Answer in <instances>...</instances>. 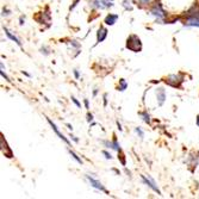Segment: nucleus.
<instances>
[{
	"label": "nucleus",
	"mask_w": 199,
	"mask_h": 199,
	"mask_svg": "<svg viewBox=\"0 0 199 199\" xmlns=\"http://www.w3.org/2000/svg\"><path fill=\"white\" fill-rule=\"evenodd\" d=\"M126 48L131 51H135V53H138L141 51L142 49V43H141V39L136 36V35H131L129 36L128 41H126Z\"/></svg>",
	"instance_id": "obj_1"
},
{
	"label": "nucleus",
	"mask_w": 199,
	"mask_h": 199,
	"mask_svg": "<svg viewBox=\"0 0 199 199\" xmlns=\"http://www.w3.org/2000/svg\"><path fill=\"white\" fill-rule=\"evenodd\" d=\"M150 13H152L154 17H156L157 19H163V18L166 17V13H165V11H163L161 4H156L154 7L150 10Z\"/></svg>",
	"instance_id": "obj_2"
},
{
	"label": "nucleus",
	"mask_w": 199,
	"mask_h": 199,
	"mask_svg": "<svg viewBox=\"0 0 199 199\" xmlns=\"http://www.w3.org/2000/svg\"><path fill=\"white\" fill-rule=\"evenodd\" d=\"M180 82H182V77L181 75H169L167 77L166 84L173 86V87H179L180 86Z\"/></svg>",
	"instance_id": "obj_3"
},
{
	"label": "nucleus",
	"mask_w": 199,
	"mask_h": 199,
	"mask_svg": "<svg viewBox=\"0 0 199 199\" xmlns=\"http://www.w3.org/2000/svg\"><path fill=\"white\" fill-rule=\"evenodd\" d=\"M142 180H143V182L145 184V185H148L149 187L152 188L153 191H155L157 194H161V191L159 190V187H157V185H156V182H155L154 180L152 179V178H147L145 175H142Z\"/></svg>",
	"instance_id": "obj_4"
},
{
	"label": "nucleus",
	"mask_w": 199,
	"mask_h": 199,
	"mask_svg": "<svg viewBox=\"0 0 199 199\" xmlns=\"http://www.w3.org/2000/svg\"><path fill=\"white\" fill-rule=\"evenodd\" d=\"M92 7H96V9H106V7H111L112 4L111 2H107L105 0H93L89 2Z\"/></svg>",
	"instance_id": "obj_5"
},
{
	"label": "nucleus",
	"mask_w": 199,
	"mask_h": 199,
	"mask_svg": "<svg viewBox=\"0 0 199 199\" xmlns=\"http://www.w3.org/2000/svg\"><path fill=\"white\" fill-rule=\"evenodd\" d=\"M86 178L88 179L89 184L93 186L94 188H97V190H100V191H103V192H105V193H107V191L105 190V187L103 186V184L100 182V181H98L97 179H94V178H92L91 175H86Z\"/></svg>",
	"instance_id": "obj_6"
},
{
	"label": "nucleus",
	"mask_w": 199,
	"mask_h": 199,
	"mask_svg": "<svg viewBox=\"0 0 199 199\" xmlns=\"http://www.w3.org/2000/svg\"><path fill=\"white\" fill-rule=\"evenodd\" d=\"M156 98H157V104L159 106H162L165 100H166V92L163 88H157L156 89Z\"/></svg>",
	"instance_id": "obj_7"
},
{
	"label": "nucleus",
	"mask_w": 199,
	"mask_h": 199,
	"mask_svg": "<svg viewBox=\"0 0 199 199\" xmlns=\"http://www.w3.org/2000/svg\"><path fill=\"white\" fill-rule=\"evenodd\" d=\"M107 36V30L105 28H100L97 32V43H101Z\"/></svg>",
	"instance_id": "obj_8"
},
{
	"label": "nucleus",
	"mask_w": 199,
	"mask_h": 199,
	"mask_svg": "<svg viewBox=\"0 0 199 199\" xmlns=\"http://www.w3.org/2000/svg\"><path fill=\"white\" fill-rule=\"evenodd\" d=\"M48 123H49V124H50V126H51V128H53V130H54V131H55V133L56 135H57V136H58V137H60V138H61V140H62V141H65V142H66L67 144H69V141H68V140H67L66 137H65V136H63V135H62V133H60V131H58V129H57V126H56L55 124H54V123L51 122V121H50V119H49V118H48Z\"/></svg>",
	"instance_id": "obj_9"
},
{
	"label": "nucleus",
	"mask_w": 199,
	"mask_h": 199,
	"mask_svg": "<svg viewBox=\"0 0 199 199\" xmlns=\"http://www.w3.org/2000/svg\"><path fill=\"white\" fill-rule=\"evenodd\" d=\"M117 19H118V14H112V13H110V14L105 18V24H106V25H113Z\"/></svg>",
	"instance_id": "obj_10"
},
{
	"label": "nucleus",
	"mask_w": 199,
	"mask_h": 199,
	"mask_svg": "<svg viewBox=\"0 0 199 199\" xmlns=\"http://www.w3.org/2000/svg\"><path fill=\"white\" fill-rule=\"evenodd\" d=\"M185 26H197V28H199V18H188L187 23H185Z\"/></svg>",
	"instance_id": "obj_11"
},
{
	"label": "nucleus",
	"mask_w": 199,
	"mask_h": 199,
	"mask_svg": "<svg viewBox=\"0 0 199 199\" xmlns=\"http://www.w3.org/2000/svg\"><path fill=\"white\" fill-rule=\"evenodd\" d=\"M5 32H6V36H7V37H9L10 39H12L13 42H16V43H17L18 45H22V43L19 42V39H18V38H17V37H16L14 35H12V33L10 32V31H9V30H7L6 28H5Z\"/></svg>",
	"instance_id": "obj_12"
},
{
	"label": "nucleus",
	"mask_w": 199,
	"mask_h": 199,
	"mask_svg": "<svg viewBox=\"0 0 199 199\" xmlns=\"http://www.w3.org/2000/svg\"><path fill=\"white\" fill-rule=\"evenodd\" d=\"M126 87H128L126 81H125L124 79H121V80H119V85H118V91H125Z\"/></svg>",
	"instance_id": "obj_13"
},
{
	"label": "nucleus",
	"mask_w": 199,
	"mask_h": 199,
	"mask_svg": "<svg viewBox=\"0 0 199 199\" xmlns=\"http://www.w3.org/2000/svg\"><path fill=\"white\" fill-rule=\"evenodd\" d=\"M140 116L142 117V119H143L145 123H148V124L150 123V116H149L147 112H140Z\"/></svg>",
	"instance_id": "obj_14"
},
{
	"label": "nucleus",
	"mask_w": 199,
	"mask_h": 199,
	"mask_svg": "<svg viewBox=\"0 0 199 199\" xmlns=\"http://www.w3.org/2000/svg\"><path fill=\"white\" fill-rule=\"evenodd\" d=\"M111 148H112V149H115L116 152H121V145L118 144V142H117V140H116V138H113V141H112V145H111Z\"/></svg>",
	"instance_id": "obj_15"
},
{
	"label": "nucleus",
	"mask_w": 199,
	"mask_h": 199,
	"mask_svg": "<svg viewBox=\"0 0 199 199\" xmlns=\"http://www.w3.org/2000/svg\"><path fill=\"white\" fill-rule=\"evenodd\" d=\"M69 154L72 155V157H73V159H74V160H77V162H79V163H80V165H81V163H82V161H81V159H80V157H79V156H77V155L75 154V153H74V152H72V150H69Z\"/></svg>",
	"instance_id": "obj_16"
},
{
	"label": "nucleus",
	"mask_w": 199,
	"mask_h": 199,
	"mask_svg": "<svg viewBox=\"0 0 199 199\" xmlns=\"http://www.w3.org/2000/svg\"><path fill=\"white\" fill-rule=\"evenodd\" d=\"M135 131H136V133H137V135H138V136H140L141 138H143L144 133H143V131H142V130L140 129V128H136V129H135Z\"/></svg>",
	"instance_id": "obj_17"
},
{
	"label": "nucleus",
	"mask_w": 199,
	"mask_h": 199,
	"mask_svg": "<svg viewBox=\"0 0 199 199\" xmlns=\"http://www.w3.org/2000/svg\"><path fill=\"white\" fill-rule=\"evenodd\" d=\"M103 154L105 155V157H106V159H107V160H111V159H112V156H111V155L109 154V153H107V152H105V150H103Z\"/></svg>",
	"instance_id": "obj_18"
},
{
	"label": "nucleus",
	"mask_w": 199,
	"mask_h": 199,
	"mask_svg": "<svg viewBox=\"0 0 199 199\" xmlns=\"http://www.w3.org/2000/svg\"><path fill=\"white\" fill-rule=\"evenodd\" d=\"M72 100H73V103H74V104L77 105V107H81V104H80V103H79V101H77V100L75 99V98H72Z\"/></svg>",
	"instance_id": "obj_19"
},
{
	"label": "nucleus",
	"mask_w": 199,
	"mask_h": 199,
	"mask_svg": "<svg viewBox=\"0 0 199 199\" xmlns=\"http://www.w3.org/2000/svg\"><path fill=\"white\" fill-rule=\"evenodd\" d=\"M92 121H93V115L88 113L87 115V122H92Z\"/></svg>",
	"instance_id": "obj_20"
},
{
	"label": "nucleus",
	"mask_w": 199,
	"mask_h": 199,
	"mask_svg": "<svg viewBox=\"0 0 199 199\" xmlns=\"http://www.w3.org/2000/svg\"><path fill=\"white\" fill-rule=\"evenodd\" d=\"M0 73H1V77H5V80H7V81H10V80H9V77H7V75H6L5 73H4V70H1Z\"/></svg>",
	"instance_id": "obj_21"
},
{
	"label": "nucleus",
	"mask_w": 199,
	"mask_h": 199,
	"mask_svg": "<svg viewBox=\"0 0 199 199\" xmlns=\"http://www.w3.org/2000/svg\"><path fill=\"white\" fill-rule=\"evenodd\" d=\"M72 44L74 45V47H77V48H79V47H80V44H79V43H77V41H72Z\"/></svg>",
	"instance_id": "obj_22"
},
{
	"label": "nucleus",
	"mask_w": 199,
	"mask_h": 199,
	"mask_svg": "<svg viewBox=\"0 0 199 199\" xmlns=\"http://www.w3.org/2000/svg\"><path fill=\"white\" fill-rule=\"evenodd\" d=\"M85 106H86V109H89V105H88V99H85Z\"/></svg>",
	"instance_id": "obj_23"
},
{
	"label": "nucleus",
	"mask_w": 199,
	"mask_h": 199,
	"mask_svg": "<svg viewBox=\"0 0 199 199\" xmlns=\"http://www.w3.org/2000/svg\"><path fill=\"white\" fill-rule=\"evenodd\" d=\"M138 1H140L141 4H148V2L150 1V0H138Z\"/></svg>",
	"instance_id": "obj_24"
},
{
	"label": "nucleus",
	"mask_w": 199,
	"mask_h": 199,
	"mask_svg": "<svg viewBox=\"0 0 199 199\" xmlns=\"http://www.w3.org/2000/svg\"><path fill=\"white\" fill-rule=\"evenodd\" d=\"M117 125H118V129H119V131H122V125L119 124V122H117Z\"/></svg>",
	"instance_id": "obj_25"
},
{
	"label": "nucleus",
	"mask_w": 199,
	"mask_h": 199,
	"mask_svg": "<svg viewBox=\"0 0 199 199\" xmlns=\"http://www.w3.org/2000/svg\"><path fill=\"white\" fill-rule=\"evenodd\" d=\"M74 75H75V77H79V72L77 70H74Z\"/></svg>",
	"instance_id": "obj_26"
},
{
	"label": "nucleus",
	"mask_w": 199,
	"mask_h": 199,
	"mask_svg": "<svg viewBox=\"0 0 199 199\" xmlns=\"http://www.w3.org/2000/svg\"><path fill=\"white\" fill-rule=\"evenodd\" d=\"M196 123H197V125L199 126V115L197 116V118H196Z\"/></svg>",
	"instance_id": "obj_27"
},
{
	"label": "nucleus",
	"mask_w": 199,
	"mask_h": 199,
	"mask_svg": "<svg viewBox=\"0 0 199 199\" xmlns=\"http://www.w3.org/2000/svg\"><path fill=\"white\" fill-rule=\"evenodd\" d=\"M67 126H68V129H70V130H73V126H72L70 124H68V123H67Z\"/></svg>",
	"instance_id": "obj_28"
},
{
	"label": "nucleus",
	"mask_w": 199,
	"mask_h": 199,
	"mask_svg": "<svg viewBox=\"0 0 199 199\" xmlns=\"http://www.w3.org/2000/svg\"><path fill=\"white\" fill-rule=\"evenodd\" d=\"M106 103H107V101H106V94H104V104L106 105Z\"/></svg>",
	"instance_id": "obj_29"
},
{
	"label": "nucleus",
	"mask_w": 199,
	"mask_h": 199,
	"mask_svg": "<svg viewBox=\"0 0 199 199\" xmlns=\"http://www.w3.org/2000/svg\"><path fill=\"white\" fill-rule=\"evenodd\" d=\"M110 1H112V0H110Z\"/></svg>",
	"instance_id": "obj_30"
}]
</instances>
